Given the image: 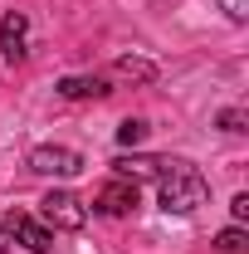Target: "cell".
Instances as JSON below:
<instances>
[{"label": "cell", "mask_w": 249, "mask_h": 254, "mask_svg": "<svg viewBox=\"0 0 249 254\" xmlns=\"http://www.w3.org/2000/svg\"><path fill=\"white\" fill-rule=\"evenodd\" d=\"M220 127H225V132H245V113H240V108H225V113H220Z\"/></svg>", "instance_id": "obj_12"}, {"label": "cell", "mask_w": 249, "mask_h": 254, "mask_svg": "<svg viewBox=\"0 0 249 254\" xmlns=\"http://www.w3.org/2000/svg\"><path fill=\"white\" fill-rule=\"evenodd\" d=\"M39 215L54 225V230H83V225H88V210H83V200H78L73 190H49V195L39 200Z\"/></svg>", "instance_id": "obj_2"}, {"label": "cell", "mask_w": 249, "mask_h": 254, "mask_svg": "<svg viewBox=\"0 0 249 254\" xmlns=\"http://www.w3.org/2000/svg\"><path fill=\"white\" fill-rule=\"evenodd\" d=\"M156 195H161V210L166 215H190V210H200L205 205V195H210V181L200 176V166L186 157H156Z\"/></svg>", "instance_id": "obj_1"}, {"label": "cell", "mask_w": 249, "mask_h": 254, "mask_svg": "<svg viewBox=\"0 0 249 254\" xmlns=\"http://www.w3.org/2000/svg\"><path fill=\"white\" fill-rule=\"evenodd\" d=\"M137 200H142V190H137V181H127V176H113V181H103L93 195V210L98 215H132L137 210Z\"/></svg>", "instance_id": "obj_3"}, {"label": "cell", "mask_w": 249, "mask_h": 254, "mask_svg": "<svg viewBox=\"0 0 249 254\" xmlns=\"http://www.w3.org/2000/svg\"><path fill=\"white\" fill-rule=\"evenodd\" d=\"M0 54H5V64H25V54H30V20H25V10H5V20H0Z\"/></svg>", "instance_id": "obj_5"}, {"label": "cell", "mask_w": 249, "mask_h": 254, "mask_svg": "<svg viewBox=\"0 0 249 254\" xmlns=\"http://www.w3.org/2000/svg\"><path fill=\"white\" fill-rule=\"evenodd\" d=\"M63 98H108V83L98 73H73V78H59Z\"/></svg>", "instance_id": "obj_7"}, {"label": "cell", "mask_w": 249, "mask_h": 254, "mask_svg": "<svg viewBox=\"0 0 249 254\" xmlns=\"http://www.w3.org/2000/svg\"><path fill=\"white\" fill-rule=\"evenodd\" d=\"M147 132H152V127L142 123V118H127V123L118 127V142H123V147H142V142H147Z\"/></svg>", "instance_id": "obj_10"}, {"label": "cell", "mask_w": 249, "mask_h": 254, "mask_svg": "<svg viewBox=\"0 0 249 254\" xmlns=\"http://www.w3.org/2000/svg\"><path fill=\"white\" fill-rule=\"evenodd\" d=\"M10 250V230H5V220H0V254Z\"/></svg>", "instance_id": "obj_14"}, {"label": "cell", "mask_w": 249, "mask_h": 254, "mask_svg": "<svg viewBox=\"0 0 249 254\" xmlns=\"http://www.w3.org/2000/svg\"><path fill=\"white\" fill-rule=\"evenodd\" d=\"M230 215H235V220H249V195H245V190L230 200Z\"/></svg>", "instance_id": "obj_13"}, {"label": "cell", "mask_w": 249, "mask_h": 254, "mask_svg": "<svg viewBox=\"0 0 249 254\" xmlns=\"http://www.w3.org/2000/svg\"><path fill=\"white\" fill-rule=\"evenodd\" d=\"M113 73H123V78H142V83H152L156 78V68L147 59H132V54H123V59L113 64Z\"/></svg>", "instance_id": "obj_8"}, {"label": "cell", "mask_w": 249, "mask_h": 254, "mask_svg": "<svg viewBox=\"0 0 249 254\" xmlns=\"http://www.w3.org/2000/svg\"><path fill=\"white\" fill-rule=\"evenodd\" d=\"M30 171H39V176H78L83 171V157L73 147H34Z\"/></svg>", "instance_id": "obj_6"}, {"label": "cell", "mask_w": 249, "mask_h": 254, "mask_svg": "<svg viewBox=\"0 0 249 254\" xmlns=\"http://www.w3.org/2000/svg\"><path fill=\"white\" fill-rule=\"evenodd\" d=\"M215 250L220 254H249V235L240 230V225H230V230H220V235H215Z\"/></svg>", "instance_id": "obj_9"}, {"label": "cell", "mask_w": 249, "mask_h": 254, "mask_svg": "<svg viewBox=\"0 0 249 254\" xmlns=\"http://www.w3.org/2000/svg\"><path fill=\"white\" fill-rule=\"evenodd\" d=\"M5 230H10V240H20L30 254H49V250H54V230H49V225H39L34 215H25V210L5 215Z\"/></svg>", "instance_id": "obj_4"}, {"label": "cell", "mask_w": 249, "mask_h": 254, "mask_svg": "<svg viewBox=\"0 0 249 254\" xmlns=\"http://www.w3.org/2000/svg\"><path fill=\"white\" fill-rule=\"evenodd\" d=\"M220 10H225L235 25H245V20H249V0H220Z\"/></svg>", "instance_id": "obj_11"}]
</instances>
